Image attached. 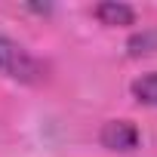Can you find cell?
<instances>
[{
	"label": "cell",
	"instance_id": "obj_4",
	"mask_svg": "<svg viewBox=\"0 0 157 157\" xmlns=\"http://www.w3.org/2000/svg\"><path fill=\"white\" fill-rule=\"evenodd\" d=\"M129 96L145 108H157V71H148V74L136 77L129 83Z\"/></svg>",
	"mask_w": 157,
	"mask_h": 157
},
{
	"label": "cell",
	"instance_id": "obj_3",
	"mask_svg": "<svg viewBox=\"0 0 157 157\" xmlns=\"http://www.w3.org/2000/svg\"><path fill=\"white\" fill-rule=\"evenodd\" d=\"M93 16L105 25V28H129L136 25V10L129 3H120V0H105V3L93 6Z\"/></svg>",
	"mask_w": 157,
	"mask_h": 157
},
{
	"label": "cell",
	"instance_id": "obj_2",
	"mask_svg": "<svg viewBox=\"0 0 157 157\" xmlns=\"http://www.w3.org/2000/svg\"><path fill=\"white\" fill-rule=\"evenodd\" d=\"M99 142H102V148H108V151L129 154V151L139 148L142 132H139V126H136L132 120H123V117H120V120H105L102 129H99Z\"/></svg>",
	"mask_w": 157,
	"mask_h": 157
},
{
	"label": "cell",
	"instance_id": "obj_1",
	"mask_svg": "<svg viewBox=\"0 0 157 157\" xmlns=\"http://www.w3.org/2000/svg\"><path fill=\"white\" fill-rule=\"evenodd\" d=\"M0 74L16 83H40L46 77V65L34 52H28L22 43L0 34Z\"/></svg>",
	"mask_w": 157,
	"mask_h": 157
}]
</instances>
